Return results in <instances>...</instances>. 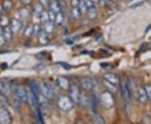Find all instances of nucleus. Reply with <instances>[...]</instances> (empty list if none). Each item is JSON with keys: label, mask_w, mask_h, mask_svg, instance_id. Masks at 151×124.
Instances as JSON below:
<instances>
[{"label": "nucleus", "mask_w": 151, "mask_h": 124, "mask_svg": "<svg viewBox=\"0 0 151 124\" xmlns=\"http://www.w3.org/2000/svg\"><path fill=\"white\" fill-rule=\"evenodd\" d=\"M97 107V98L95 94H92L91 97V108L94 112H96V109Z\"/></svg>", "instance_id": "obj_29"}, {"label": "nucleus", "mask_w": 151, "mask_h": 124, "mask_svg": "<svg viewBox=\"0 0 151 124\" xmlns=\"http://www.w3.org/2000/svg\"><path fill=\"white\" fill-rule=\"evenodd\" d=\"M18 13H19V14L20 18L23 19H28L29 16V14H30V12H29V10L28 9H26V8H21L20 9H19Z\"/></svg>", "instance_id": "obj_23"}, {"label": "nucleus", "mask_w": 151, "mask_h": 124, "mask_svg": "<svg viewBox=\"0 0 151 124\" xmlns=\"http://www.w3.org/2000/svg\"><path fill=\"white\" fill-rule=\"evenodd\" d=\"M145 88L146 92H147V95H148V97H149V99L151 100V85L150 84H149V85H147Z\"/></svg>", "instance_id": "obj_37"}, {"label": "nucleus", "mask_w": 151, "mask_h": 124, "mask_svg": "<svg viewBox=\"0 0 151 124\" xmlns=\"http://www.w3.org/2000/svg\"><path fill=\"white\" fill-rule=\"evenodd\" d=\"M81 12L78 7H72V9H70V15L75 19H79V17L81 16Z\"/></svg>", "instance_id": "obj_24"}, {"label": "nucleus", "mask_w": 151, "mask_h": 124, "mask_svg": "<svg viewBox=\"0 0 151 124\" xmlns=\"http://www.w3.org/2000/svg\"><path fill=\"white\" fill-rule=\"evenodd\" d=\"M79 103L81 104L83 108H91V97H89V95L86 92H81Z\"/></svg>", "instance_id": "obj_9"}, {"label": "nucleus", "mask_w": 151, "mask_h": 124, "mask_svg": "<svg viewBox=\"0 0 151 124\" xmlns=\"http://www.w3.org/2000/svg\"><path fill=\"white\" fill-rule=\"evenodd\" d=\"M144 4V1H139V2H136V3H134L132 5L130 6L131 9H136L138 7H140Z\"/></svg>", "instance_id": "obj_36"}, {"label": "nucleus", "mask_w": 151, "mask_h": 124, "mask_svg": "<svg viewBox=\"0 0 151 124\" xmlns=\"http://www.w3.org/2000/svg\"><path fill=\"white\" fill-rule=\"evenodd\" d=\"M48 34L46 32H45L44 30H42L40 34L38 35V39H39V42L41 44H45L49 42V37L47 35Z\"/></svg>", "instance_id": "obj_18"}, {"label": "nucleus", "mask_w": 151, "mask_h": 124, "mask_svg": "<svg viewBox=\"0 0 151 124\" xmlns=\"http://www.w3.org/2000/svg\"><path fill=\"white\" fill-rule=\"evenodd\" d=\"M49 2H50V1H48V0H39V3H40V4H41L43 6L45 5L49 6Z\"/></svg>", "instance_id": "obj_42"}, {"label": "nucleus", "mask_w": 151, "mask_h": 124, "mask_svg": "<svg viewBox=\"0 0 151 124\" xmlns=\"http://www.w3.org/2000/svg\"><path fill=\"white\" fill-rule=\"evenodd\" d=\"M29 89H30V91L34 93V95L37 97V99H38V98H39V96H40V94L41 93V92H40V88L39 87L38 84L35 82V81H29ZM38 102H39V101H38Z\"/></svg>", "instance_id": "obj_14"}, {"label": "nucleus", "mask_w": 151, "mask_h": 124, "mask_svg": "<svg viewBox=\"0 0 151 124\" xmlns=\"http://www.w3.org/2000/svg\"><path fill=\"white\" fill-rule=\"evenodd\" d=\"M24 34L26 37H30L34 34V24H28L24 31Z\"/></svg>", "instance_id": "obj_27"}, {"label": "nucleus", "mask_w": 151, "mask_h": 124, "mask_svg": "<svg viewBox=\"0 0 151 124\" xmlns=\"http://www.w3.org/2000/svg\"><path fill=\"white\" fill-rule=\"evenodd\" d=\"M103 85L106 86L107 90H108L109 92H117V87H116V85H114L113 83L109 82L107 80H103Z\"/></svg>", "instance_id": "obj_22"}, {"label": "nucleus", "mask_w": 151, "mask_h": 124, "mask_svg": "<svg viewBox=\"0 0 151 124\" xmlns=\"http://www.w3.org/2000/svg\"><path fill=\"white\" fill-rule=\"evenodd\" d=\"M6 43V40L4 37V34H0V47L4 46Z\"/></svg>", "instance_id": "obj_40"}, {"label": "nucleus", "mask_w": 151, "mask_h": 124, "mask_svg": "<svg viewBox=\"0 0 151 124\" xmlns=\"http://www.w3.org/2000/svg\"><path fill=\"white\" fill-rule=\"evenodd\" d=\"M13 122L12 115L6 108H0V123L9 124Z\"/></svg>", "instance_id": "obj_5"}, {"label": "nucleus", "mask_w": 151, "mask_h": 124, "mask_svg": "<svg viewBox=\"0 0 151 124\" xmlns=\"http://www.w3.org/2000/svg\"><path fill=\"white\" fill-rule=\"evenodd\" d=\"M11 90L14 96L19 98L21 102H27L28 92L24 86L19 84H13L11 86Z\"/></svg>", "instance_id": "obj_2"}, {"label": "nucleus", "mask_w": 151, "mask_h": 124, "mask_svg": "<svg viewBox=\"0 0 151 124\" xmlns=\"http://www.w3.org/2000/svg\"><path fill=\"white\" fill-rule=\"evenodd\" d=\"M2 6H3V9L5 12H9L13 8V2L11 0H4Z\"/></svg>", "instance_id": "obj_26"}, {"label": "nucleus", "mask_w": 151, "mask_h": 124, "mask_svg": "<svg viewBox=\"0 0 151 124\" xmlns=\"http://www.w3.org/2000/svg\"><path fill=\"white\" fill-rule=\"evenodd\" d=\"M110 1H111V2H116L117 0H110Z\"/></svg>", "instance_id": "obj_46"}, {"label": "nucleus", "mask_w": 151, "mask_h": 124, "mask_svg": "<svg viewBox=\"0 0 151 124\" xmlns=\"http://www.w3.org/2000/svg\"><path fill=\"white\" fill-rule=\"evenodd\" d=\"M49 13V18H50V21L51 22H54L55 23V17H56V14L53 12L52 10H50L48 11Z\"/></svg>", "instance_id": "obj_35"}, {"label": "nucleus", "mask_w": 151, "mask_h": 124, "mask_svg": "<svg viewBox=\"0 0 151 124\" xmlns=\"http://www.w3.org/2000/svg\"><path fill=\"white\" fill-rule=\"evenodd\" d=\"M75 102L70 97L60 96L57 99V107L63 112H70L74 108Z\"/></svg>", "instance_id": "obj_1"}, {"label": "nucleus", "mask_w": 151, "mask_h": 124, "mask_svg": "<svg viewBox=\"0 0 151 124\" xmlns=\"http://www.w3.org/2000/svg\"><path fill=\"white\" fill-rule=\"evenodd\" d=\"M13 31L11 29L10 26H6V27L3 28V34L4 37L5 39L6 42H9L13 39Z\"/></svg>", "instance_id": "obj_15"}, {"label": "nucleus", "mask_w": 151, "mask_h": 124, "mask_svg": "<svg viewBox=\"0 0 151 124\" xmlns=\"http://www.w3.org/2000/svg\"><path fill=\"white\" fill-rule=\"evenodd\" d=\"M59 2L60 8V10L61 12H65L67 9V4H66V1L65 0H58Z\"/></svg>", "instance_id": "obj_33"}, {"label": "nucleus", "mask_w": 151, "mask_h": 124, "mask_svg": "<svg viewBox=\"0 0 151 124\" xmlns=\"http://www.w3.org/2000/svg\"><path fill=\"white\" fill-rule=\"evenodd\" d=\"M3 10H4V9H3V6L0 4V15H1V14H2V11Z\"/></svg>", "instance_id": "obj_44"}, {"label": "nucleus", "mask_w": 151, "mask_h": 124, "mask_svg": "<svg viewBox=\"0 0 151 124\" xmlns=\"http://www.w3.org/2000/svg\"><path fill=\"white\" fill-rule=\"evenodd\" d=\"M9 24H10V22H9V19L7 15H4V14L0 15V25L2 27L4 28L6 26H9Z\"/></svg>", "instance_id": "obj_25"}, {"label": "nucleus", "mask_w": 151, "mask_h": 124, "mask_svg": "<svg viewBox=\"0 0 151 124\" xmlns=\"http://www.w3.org/2000/svg\"><path fill=\"white\" fill-rule=\"evenodd\" d=\"M100 102L105 108H112L114 106V97L112 92L109 91H105L100 95Z\"/></svg>", "instance_id": "obj_3"}, {"label": "nucleus", "mask_w": 151, "mask_h": 124, "mask_svg": "<svg viewBox=\"0 0 151 124\" xmlns=\"http://www.w3.org/2000/svg\"><path fill=\"white\" fill-rule=\"evenodd\" d=\"M57 84L63 90H69L70 86V83L68 78H66L65 76H59L57 78Z\"/></svg>", "instance_id": "obj_12"}, {"label": "nucleus", "mask_w": 151, "mask_h": 124, "mask_svg": "<svg viewBox=\"0 0 151 124\" xmlns=\"http://www.w3.org/2000/svg\"><path fill=\"white\" fill-rule=\"evenodd\" d=\"M104 79L116 86H118L120 83V77L119 75H117L115 73H112V72H108V73L104 74Z\"/></svg>", "instance_id": "obj_10"}, {"label": "nucleus", "mask_w": 151, "mask_h": 124, "mask_svg": "<svg viewBox=\"0 0 151 124\" xmlns=\"http://www.w3.org/2000/svg\"><path fill=\"white\" fill-rule=\"evenodd\" d=\"M40 92L43 94L44 97H45L47 99L50 100L54 97V92L52 87L50 86V84H48L47 82H42L40 84Z\"/></svg>", "instance_id": "obj_6"}, {"label": "nucleus", "mask_w": 151, "mask_h": 124, "mask_svg": "<svg viewBox=\"0 0 151 124\" xmlns=\"http://www.w3.org/2000/svg\"><path fill=\"white\" fill-rule=\"evenodd\" d=\"M86 14H87V16L90 19H92V20L96 19L97 17V9L95 8V6L92 7V8H89L87 12H86Z\"/></svg>", "instance_id": "obj_19"}, {"label": "nucleus", "mask_w": 151, "mask_h": 124, "mask_svg": "<svg viewBox=\"0 0 151 124\" xmlns=\"http://www.w3.org/2000/svg\"><path fill=\"white\" fill-rule=\"evenodd\" d=\"M55 24L54 22L48 21L46 23L43 24V27H42V29H43L45 32H46L47 34H51V33L54 32L55 30Z\"/></svg>", "instance_id": "obj_17"}, {"label": "nucleus", "mask_w": 151, "mask_h": 124, "mask_svg": "<svg viewBox=\"0 0 151 124\" xmlns=\"http://www.w3.org/2000/svg\"><path fill=\"white\" fill-rule=\"evenodd\" d=\"M49 9L50 10L53 11V12H55V14H58L60 12H61L58 0H51V1H50L49 2Z\"/></svg>", "instance_id": "obj_16"}, {"label": "nucleus", "mask_w": 151, "mask_h": 124, "mask_svg": "<svg viewBox=\"0 0 151 124\" xmlns=\"http://www.w3.org/2000/svg\"><path fill=\"white\" fill-rule=\"evenodd\" d=\"M42 30H43L42 27L39 24H34V34L35 35H37L38 36Z\"/></svg>", "instance_id": "obj_32"}, {"label": "nucleus", "mask_w": 151, "mask_h": 124, "mask_svg": "<svg viewBox=\"0 0 151 124\" xmlns=\"http://www.w3.org/2000/svg\"><path fill=\"white\" fill-rule=\"evenodd\" d=\"M92 122L93 123H96V124L105 123V121H104V119L103 118V117H102L101 115H99V114L96 113L92 115Z\"/></svg>", "instance_id": "obj_20"}, {"label": "nucleus", "mask_w": 151, "mask_h": 124, "mask_svg": "<svg viewBox=\"0 0 151 124\" xmlns=\"http://www.w3.org/2000/svg\"><path fill=\"white\" fill-rule=\"evenodd\" d=\"M138 98H139V101L142 104H145L147 102L150 100L149 97L147 95V92L145 87L143 86H139L138 88Z\"/></svg>", "instance_id": "obj_11"}, {"label": "nucleus", "mask_w": 151, "mask_h": 124, "mask_svg": "<svg viewBox=\"0 0 151 124\" xmlns=\"http://www.w3.org/2000/svg\"><path fill=\"white\" fill-rule=\"evenodd\" d=\"M81 86L84 91H90L94 87V81L90 77H82L80 80Z\"/></svg>", "instance_id": "obj_8"}, {"label": "nucleus", "mask_w": 151, "mask_h": 124, "mask_svg": "<svg viewBox=\"0 0 151 124\" xmlns=\"http://www.w3.org/2000/svg\"><path fill=\"white\" fill-rule=\"evenodd\" d=\"M80 95H81V92L79 91L78 86L76 85V84L70 85V88H69V97L76 104L79 103V101H80Z\"/></svg>", "instance_id": "obj_7"}, {"label": "nucleus", "mask_w": 151, "mask_h": 124, "mask_svg": "<svg viewBox=\"0 0 151 124\" xmlns=\"http://www.w3.org/2000/svg\"><path fill=\"white\" fill-rule=\"evenodd\" d=\"M120 90H121V93L124 100L129 102L131 99V81L129 78H128L125 82L121 84Z\"/></svg>", "instance_id": "obj_4"}, {"label": "nucleus", "mask_w": 151, "mask_h": 124, "mask_svg": "<svg viewBox=\"0 0 151 124\" xmlns=\"http://www.w3.org/2000/svg\"><path fill=\"white\" fill-rule=\"evenodd\" d=\"M20 2H21L24 5L28 6V5H29V4L32 3V0H20Z\"/></svg>", "instance_id": "obj_41"}, {"label": "nucleus", "mask_w": 151, "mask_h": 124, "mask_svg": "<svg viewBox=\"0 0 151 124\" xmlns=\"http://www.w3.org/2000/svg\"><path fill=\"white\" fill-rule=\"evenodd\" d=\"M92 1L94 2V4H97V3L99 4V2H100V0H92Z\"/></svg>", "instance_id": "obj_45"}, {"label": "nucleus", "mask_w": 151, "mask_h": 124, "mask_svg": "<svg viewBox=\"0 0 151 124\" xmlns=\"http://www.w3.org/2000/svg\"><path fill=\"white\" fill-rule=\"evenodd\" d=\"M65 21V16H64V13L63 12H60L58 14H56V17H55V24L57 25H62L63 23Z\"/></svg>", "instance_id": "obj_21"}, {"label": "nucleus", "mask_w": 151, "mask_h": 124, "mask_svg": "<svg viewBox=\"0 0 151 124\" xmlns=\"http://www.w3.org/2000/svg\"><path fill=\"white\" fill-rule=\"evenodd\" d=\"M40 21L42 22L43 24L46 23V22L50 21V18H49V13L48 11L44 10L41 14H40Z\"/></svg>", "instance_id": "obj_28"}, {"label": "nucleus", "mask_w": 151, "mask_h": 124, "mask_svg": "<svg viewBox=\"0 0 151 124\" xmlns=\"http://www.w3.org/2000/svg\"><path fill=\"white\" fill-rule=\"evenodd\" d=\"M10 28L14 34H18L22 28V23L19 19H13L10 21Z\"/></svg>", "instance_id": "obj_13"}, {"label": "nucleus", "mask_w": 151, "mask_h": 124, "mask_svg": "<svg viewBox=\"0 0 151 124\" xmlns=\"http://www.w3.org/2000/svg\"><path fill=\"white\" fill-rule=\"evenodd\" d=\"M34 11H35V13L39 15V16H40V14L42 13L44 11V6L41 4H40V3H38L35 6V8H34Z\"/></svg>", "instance_id": "obj_30"}, {"label": "nucleus", "mask_w": 151, "mask_h": 124, "mask_svg": "<svg viewBox=\"0 0 151 124\" xmlns=\"http://www.w3.org/2000/svg\"><path fill=\"white\" fill-rule=\"evenodd\" d=\"M8 93V87L6 86L5 83L0 81V94L6 95Z\"/></svg>", "instance_id": "obj_34"}, {"label": "nucleus", "mask_w": 151, "mask_h": 124, "mask_svg": "<svg viewBox=\"0 0 151 124\" xmlns=\"http://www.w3.org/2000/svg\"><path fill=\"white\" fill-rule=\"evenodd\" d=\"M81 0H70V4L72 7H78Z\"/></svg>", "instance_id": "obj_39"}, {"label": "nucleus", "mask_w": 151, "mask_h": 124, "mask_svg": "<svg viewBox=\"0 0 151 124\" xmlns=\"http://www.w3.org/2000/svg\"><path fill=\"white\" fill-rule=\"evenodd\" d=\"M150 29H151V24H150V26H149V27L147 28V29H146L145 33H148V32H149V31L150 30Z\"/></svg>", "instance_id": "obj_43"}, {"label": "nucleus", "mask_w": 151, "mask_h": 124, "mask_svg": "<svg viewBox=\"0 0 151 124\" xmlns=\"http://www.w3.org/2000/svg\"><path fill=\"white\" fill-rule=\"evenodd\" d=\"M78 8H79V9L81 10V14H85V13H86L87 10H88V8H87V6H86V3H85L84 0H81L80 4L78 6Z\"/></svg>", "instance_id": "obj_31"}, {"label": "nucleus", "mask_w": 151, "mask_h": 124, "mask_svg": "<svg viewBox=\"0 0 151 124\" xmlns=\"http://www.w3.org/2000/svg\"><path fill=\"white\" fill-rule=\"evenodd\" d=\"M84 1H85V3H86V4L88 9L89 8H92V7L95 6V4H94V2L92 0H84Z\"/></svg>", "instance_id": "obj_38"}]
</instances>
